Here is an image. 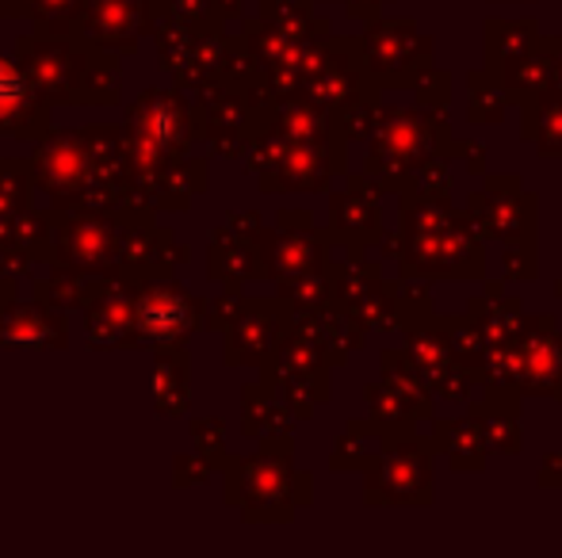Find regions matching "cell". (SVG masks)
Instances as JSON below:
<instances>
[{
  "label": "cell",
  "instance_id": "6da1fadb",
  "mask_svg": "<svg viewBox=\"0 0 562 558\" xmlns=\"http://www.w3.org/2000/svg\"><path fill=\"white\" fill-rule=\"evenodd\" d=\"M15 107H20V77L0 61V119L12 115Z\"/></svg>",
  "mask_w": 562,
  "mask_h": 558
}]
</instances>
